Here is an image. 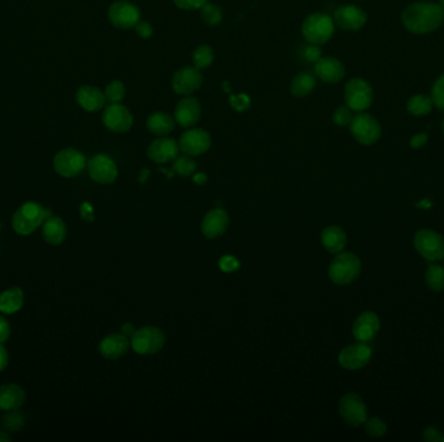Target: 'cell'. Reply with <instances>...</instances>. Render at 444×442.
<instances>
[{
  "label": "cell",
  "mask_w": 444,
  "mask_h": 442,
  "mask_svg": "<svg viewBox=\"0 0 444 442\" xmlns=\"http://www.w3.org/2000/svg\"><path fill=\"white\" fill-rule=\"evenodd\" d=\"M372 347L364 341H358L356 344H351L342 349L339 353V365L348 371H356L370 362Z\"/></svg>",
  "instance_id": "4fadbf2b"
},
{
  "label": "cell",
  "mask_w": 444,
  "mask_h": 442,
  "mask_svg": "<svg viewBox=\"0 0 444 442\" xmlns=\"http://www.w3.org/2000/svg\"><path fill=\"white\" fill-rule=\"evenodd\" d=\"M239 261L237 260L234 256H225V257H222L220 262H219V266H220V269L222 271H225V272H232V271H235V270L239 269Z\"/></svg>",
  "instance_id": "ee69618b"
},
{
  "label": "cell",
  "mask_w": 444,
  "mask_h": 442,
  "mask_svg": "<svg viewBox=\"0 0 444 442\" xmlns=\"http://www.w3.org/2000/svg\"><path fill=\"white\" fill-rule=\"evenodd\" d=\"M46 221V208L37 202H25L13 214L12 227L19 235L28 236Z\"/></svg>",
  "instance_id": "277c9868"
},
{
  "label": "cell",
  "mask_w": 444,
  "mask_h": 442,
  "mask_svg": "<svg viewBox=\"0 0 444 442\" xmlns=\"http://www.w3.org/2000/svg\"><path fill=\"white\" fill-rule=\"evenodd\" d=\"M136 35L139 38L148 39L154 34V28L148 21H139L136 26Z\"/></svg>",
  "instance_id": "f6af8a7d"
},
{
  "label": "cell",
  "mask_w": 444,
  "mask_h": 442,
  "mask_svg": "<svg viewBox=\"0 0 444 442\" xmlns=\"http://www.w3.org/2000/svg\"><path fill=\"white\" fill-rule=\"evenodd\" d=\"M26 400L25 391L17 384L0 385V410H19Z\"/></svg>",
  "instance_id": "d4e9b609"
},
{
  "label": "cell",
  "mask_w": 444,
  "mask_h": 442,
  "mask_svg": "<svg viewBox=\"0 0 444 442\" xmlns=\"http://www.w3.org/2000/svg\"><path fill=\"white\" fill-rule=\"evenodd\" d=\"M439 6L444 10V0H439Z\"/></svg>",
  "instance_id": "6f0895ef"
},
{
  "label": "cell",
  "mask_w": 444,
  "mask_h": 442,
  "mask_svg": "<svg viewBox=\"0 0 444 442\" xmlns=\"http://www.w3.org/2000/svg\"><path fill=\"white\" fill-rule=\"evenodd\" d=\"M209 0H173L177 8L184 10H199Z\"/></svg>",
  "instance_id": "7bdbcfd3"
},
{
  "label": "cell",
  "mask_w": 444,
  "mask_h": 442,
  "mask_svg": "<svg viewBox=\"0 0 444 442\" xmlns=\"http://www.w3.org/2000/svg\"><path fill=\"white\" fill-rule=\"evenodd\" d=\"M354 110L349 109L347 106H340L334 110L333 113V122L334 125L338 126V127H344V126H349L352 118H354Z\"/></svg>",
  "instance_id": "f35d334b"
},
{
  "label": "cell",
  "mask_w": 444,
  "mask_h": 442,
  "mask_svg": "<svg viewBox=\"0 0 444 442\" xmlns=\"http://www.w3.org/2000/svg\"><path fill=\"white\" fill-rule=\"evenodd\" d=\"M203 85V76L200 69L184 67L178 69L172 77V88L178 95L189 97L196 92Z\"/></svg>",
  "instance_id": "5bb4252c"
},
{
  "label": "cell",
  "mask_w": 444,
  "mask_h": 442,
  "mask_svg": "<svg viewBox=\"0 0 444 442\" xmlns=\"http://www.w3.org/2000/svg\"><path fill=\"white\" fill-rule=\"evenodd\" d=\"M130 345L141 356H152L164 347V332L154 326L139 328L132 336Z\"/></svg>",
  "instance_id": "8992f818"
},
{
  "label": "cell",
  "mask_w": 444,
  "mask_h": 442,
  "mask_svg": "<svg viewBox=\"0 0 444 442\" xmlns=\"http://www.w3.org/2000/svg\"><path fill=\"white\" fill-rule=\"evenodd\" d=\"M180 154V145L166 136L154 139L147 148V157L156 164H166L175 160Z\"/></svg>",
  "instance_id": "d6986e66"
},
{
  "label": "cell",
  "mask_w": 444,
  "mask_h": 442,
  "mask_svg": "<svg viewBox=\"0 0 444 442\" xmlns=\"http://www.w3.org/2000/svg\"><path fill=\"white\" fill-rule=\"evenodd\" d=\"M426 286L434 292L444 289V268L439 265H430L425 274Z\"/></svg>",
  "instance_id": "d6a6232c"
},
{
  "label": "cell",
  "mask_w": 444,
  "mask_h": 442,
  "mask_svg": "<svg viewBox=\"0 0 444 442\" xmlns=\"http://www.w3.org/2000/svg\"><path fill=\"white\" fill-rule=\"evenodd\" d=\"M150 173H151V172H150V170H148V169H143V170H142V172H141V173H139V177H138V181H139V182L141 183H145V181H147V178H148V177H150Z\"/></svg>",
  "instance_id": "db71d44e"
},
{
  "label": "cell",
  "mask_w": 444,
  "mask_h": 442,
  "mask_svg": "<svg viewBox=\"0 0 444 442\" xmlns=\"http://www.w3.org/2000/svg\"><path fill=\"white\" fill-rule=\"evenodd\" d=\"M104 95L109 103H121L125 99V85L121 81H112L106 85Z\"/></svg>",
  "instance_id": "8d00e7d4"
},
{
  "label": "cell",
  "mask_w": 444,
  "mask_h": 442,
  "mask_svg": "<svg viewBox=\"0 0 444 442\" xmlns=\"http://www.w3.org/2000/svg\"><path fill=\"white\" fill-rule=\"evenodd\" d=\"M24 305V292L19 287L4 290L0 295V311L3 314H15Z\"/></svg>",
  "instance_id": "f546056e"
},
{
  "label": "cell",
  "mask_w": 444,
  "mask_h": 442,
  "mask_svg": "<svg viewBox=\"0 0 444 442\" xmlns=\"http://www.w3.org/2000/svg\"><path fill=\"white\" fill-rule=\"evenodd\" d=\"M173 172L181 177H191L196 172V163L191 158V156L184 154V156H178L174 160Z\"/></svg>",
  "instance_id": "d590c367"
},
{
  "label": "cell",
  "mask_w": 444,
  "mask_h": 442,
  "mask_svg": "<svg viewBox=\"0 0 444 442\" xmlns=\"http://www.w3.org/2000/svg\"><path fill=\"white\" fill-rule=\"evenodd\" d=\"M222 87H223V90H225L226 92L232 94V92H230V86H229V81H223V85H222Z\"/></svg>",
  "instance_id": "9f6ffc18"
},
{
  "label": "cell",
  "mask_w": 444,
  "mask_h": 442,
  "mask_svg": "<svg viewBox=\"0 0 444 442\" xmlns=\"http://www.w3.org/2000/svg\"><path fill=\"white\" fill-rule=\"evenodd\" d=\"M301 56L309 64H316L319 58H322V51L317 44L309 43L308 46H306L301 51Z\"/></svg>",
  "instance_id": "b9f144b4"
},
{
  "label": "cell",
  "mask_w": 444,
  "mask_h": 442,
  "mask_svg": "<svg viewBox=\"0 0 444 442\" xmlns=\"http://www.w3.org/2000/svg\"><path fill=\"white\" fill-rule=\"evenodd\" d=\"M316 85V74L310 72H301L291 81V95L295 97H307L313 92Z\"/></svg>",
  "instance_id": "f1b7e54d"
},
{
  "label": "cell",
  "mask_w": 444,
  "mask_h": 442,
  "mask_svg": "<svg viewBox=\"0 0 444 442\" xmlns=\"http://www.w3.org/2000/svg\"><path fill=\"white\" fill-rule=\"evenodd\" d=\"M361 261L351 252H340L328 266V278L337 286H347L358 278Z\"/></svg>",
  "instance_id": "3957f363"
},
{
  "label": "cell",
  "mask_w": 444,
  "mask_h": 442,
  "mask_svg": "<svg viewBox=\"0 0 444 442\" xmlns=\"http://www.w3.org/2000/svg\"><path fill=\"white\" fill-rule=\"evenodd\" d=\"M442 127H443V133H444V120H443V125H442Z\"/></svg>",
  "instance_id": "680465c9"
},
{
  "label": "cell",
  "mask_w": 444,
  "mask_h": 442,
  "mask_svg": "<svg viewBox=\"0 0 444 442\" xmlns=\"http://www.w3.org/2000/svg\"><path fill=\"white\" fill-rule=\"evenodd\" d=\"M202 106L196 97H184L178 101L174 109V120L184 129H191L200 121Z\"/></svg>",
  "instance_id": "ac0fdd59"
},
{
  "label": "cell",
  "mask_w": 444,
  "mask_h": 442,
  "mask_svg": "<svg viewBox=\"0 0 444 442\" xmlns=\"http://www.w3.org/2000/svg\"><path fill=\"white\" fill-rule=\"evenodd\" d=\"M1 424L8 432H19L25 425V415L17 410H10L1 418Z\"/></svg>",
  "instance_id": "e575fe53"
},
{
  "label": "cell",
  "mask_w": 444,
  "mask_h": 442,
  "mask_svg": "<svg viewBox=\"0 0 444 442\" xmlns=\"http://www.w3.org/2000/svg\"><path fill=\"white\" fill-rule=\"evenodd\" d=\"M87 170L91 179L100 184H111L116 181L118 175L116 163L106 154H97L90 158Z\"/></svg>",
  "instance_id": "2e32d148"
},
{
  "label": "cell",
  "mask_w": 444,
  "mask_h": 442,
  "mask_svg": "<svg viewBox=\"0 0 444 442\" xmlns=\"http://www.w3.org/2000/svg\"><path fill=\"white\" fill-rule=\"evenodd\" d=\"M191 60H193V67L198 69L211 67L214 61V51L208 44H200L193 49Z\"/></svg>",
  "instance_id": "1f68e13d"
},
{
  "label": "cell",
  "mask_w": 444,
  "mask_h": 442,
  "mask_svg": "<svg viewBox=\"0 0 444 442\" xmlns=\"http://www.w3.org/2000/svg\"><path fill=\"white\" fill-rule=\"evenodd\" d=\"M433 106H434V103H433L431 97H426L422 94L411 97L406 103L408 112L411 115H417V117L429 115L433 110Z\"/></svg>",
  "instance_id": "4dcf8cb0"
},
{
  "label": "cell",
  "mask_w": 444,
  "mask_h": 442,
  "mask_svg": "<svg viewBox=\"0 0 444 442\" xmlns=\"http://www.w3.org/2000/svg\"><path fill=\"white\" fill-rule=\"evenodd\" d=\"M444 21V10L435 3H415L402 13V22L409 33L424 35L438 29Z\"/></svg>",
  "instance_id": "6da1fadb"
},
{
  "label": "cell",
  "mask_w": 444,
  "mask_h": 442,
  "mask_svg": "<svg viewBox=\"0 0 444 442\" xmlns=\"http://www.w3.org/2000/svg\"><path fill=\"white\" fill-rule=\"evenodd\" d=\"M102 121L106 129L116 134L127 133L134 124L132 112L120 103H111L109 106H104Z\"/></svg>",
  "instance_id": "8fae6325"
},
{
  "label": "cell",
  "mask_w": 444,
  "mask_h": 442,
  "mask_svg": "<svg viewBox=\"0 0 444 442\" xmlns=\"http://www.w3.org/2000/svg\"><path fill=\"white\" fill-rule=\"evenodd\" d=\"M174 117L166 112H154L148 115L145 121L147 130L156 136H166L171 134L175 127Z\"/></svg>",
  "instance_id": "484cf974"
},
{
  "label": "cell",
  "mask_w": 444,
  "mask_h": 442,
  "mask_svg": "<svg viewBox=\"0 0 444 442\" xmlns=\"http://www.w3.org/2000/svg\"><path fill=\"white\" fill-rule=\"evenodd\" d=\"M86 157L74 148H65L60 151L54 158L55 172L64 178H74L86 167Z\"/></svg>",
  "instance_id": "30bf717a"
},
{
  "label": "cell",
  "mask_w": 444,
  "mask_h": 442,
  "mask_svg": "<svg viewBox=\"0 0 444 442\" xmlns=\"http://www.w3.org/2000/svg\"><path fill=\"white\" fill-rule=\"evenodd\" d=\"M8 361H10V356L6 346L0 344V373L8 366Z\"/></svg>",
  "instance_id": "f907efd6"
},
{
  "label": "cell",
  "mask_w": 444,
  "mask_h": 442,
  "mask_svg": "<svg viewBox=\"0 0 444 442\" xmlns=\"http://www.w3.org/2000/svg\"><path fill=\"white\" fill-rule=\"evenodd\" d=\"M430 97L438 109L444 110V74L435 81Z\"/></svg>",
  "instance_id": "60d3db41"
},
{
  "label": "cell",
  "mask_w": 444,
  "mask_h": 442,
  "mask_svg": "<svg viewBox=\"0 0 444 442\" xmlns=\"http://www.w3.org/2000/svg\"><path fill=\"white\" fill-rule=\"evenodd\" d=\"M229 214L223 209H213L205 214L202 221V232L207 239H217L223 235L229 227Z\"/></svg>",
  "instance_id": "44dd1931"
},
{
  "label": "cell",
  "mask_w": 444,
  "mask_h": 442,
  "mask_svg": "<svg viewBox=\"0 0 444 442\" xmlns=\"http://www.w3.org/2000/svg\"><path fill=\"white\" fill-rule=\"evenodd\" d=\"M193 182L196 183V184H199V186H203L208 181V177H207V174L204 173H198L193 174Z\"/></svg>",
  "instance_id": "f5cc1de1"
},
{
  "label": "cell",
  "mask_w": 444,
  "mask_h": 442,
  "mask_svg": "<svg viewBox=\"0 0 444 442\" xmlns=\"http://www.w3.org/2000/svg\"><path fill=\"white\" fill-rule=\"evenodd\" d=\"M381 328V320L376 313L373 311H364L360 314L352 327V335L358 341L367 343L373 340L379 332Z\"/></svg>",
  "instance_id": "7402d4cb"
},
{
  "label": "cell",
  "mask_w": 444,
  "mask_h": 442,
  "mask_svg": "<svg viewBox=\"0 0 444 442\" xmlns=\"http://www.w3.org/2000/svg\"><path fill=\"white\" fill-rule=\"evenodd\" d=\"M442 441H444V437H443V440H442Z\"/></svg>",
  "instance_id": "91938a15"
},
{
  "label": "cell",
  "mask_w": 444,
  "mask_h": 442,
  "mask_svg": "<svg viewBox=\"0 0 444 442\" xmlns=\"http://www.w3.org/2000/svg\"><path fill=\"white\" fill-rule=\"evenodd\" d=\"M121 329H122V335H125L126 337H132L136 334V329L132 323H125Z\"/></svg>",
  "instance_id": "816d5d0a"
},
{
  "label": "cell",
  "mask_w": 444,
  "mask_h": 442,
  "mask_svg": "<svg viewBox=\"0 0 444 442\" xmlns=\"http://www.w3.org/2000/svg\"><path fill=\"white\" fill-rule=\"evenodd\" d=\"M413 244L418 254L427 261H441L444 259V239L442 235L433 230L417 231Z\"/></svg>",
  "instance_id": "ba28073f"
},
{
  "label": "cell",
  "mask_w": 444,
  "mask_h": 442,
  "mask_svg": "<svg viewBox=\"0 0 444 442\" xmlns=\"http://www.w3.org/2000/svg\"><path fill=\"white\" fill-rule=\"evenodd\" d=\"M229 104L237 112H246L251 108V97L247 94H230L229 95Z\"/></svg>",
  "instance_id": "ab89813d"
},
{
  "label": "cell",
  "mask_w": 444,
  "mask_h": 442,
  "mask_svg": "<svg viewBox=\"0 0 444 442\" xmlns=\"http://www.w3.org/2000/svg\"><path fill=\"white\" fill-rule=\"evenodd\" d=\"M427 140H429V136H427V134H426V133H421V134H415V136H412V139H411L409 145H411L412 148L418 149V148L424 147V145L427 143Z\"/></svg>",
  "instance_id": "c3c4849f"
},
{
  "label": "cell",
  "mask_w": 444,
  "mask_h": 442,
  "mask_svg": "<svg viewBox=\"0 0 444 442\" xmlns=\"http://www.w3.org/2000/svg\"><path fill=\"white\" fill-rule=\"evenodd\" d=\"M130 343L122 334H111L104 337L99 344V353L109 361H116L129 352Z\"/></svg>",
  "instance_id": "cb8c5ba5"
},
{
  "label": "cell",
  "mask_w": 444,
  "mask_h": 442,
  "mask_svg": "<svg viewBox=\"0 0 444 442\" xmlns=\"http://www.w3.org/2000/svg\"><path fill=\"white\" fill-rule=\"evenodd\" d=\"M76 101L86 112H97L106 106V95L97 87L85 85L76 92Z\"/></svg>",
  "instance_id": "603a6c76"
},
{
  "label": "cell",
  "mask_w": 444,
  "mask_h": 442,
  "mask_svg": "<svg viewBox=\"0 0 444 442\" xmlns=\"http://www.w3.org/2000/svg\"><path fill=\"white\" fill-rule=\"evenodd\" d=\"M321 241L325 249L333 254H338L347 245V235L338 226H330L322 231Z\"/></svg>",
  "instance_id": "4316f807"
},
{
  "label": "cell",
  "mask_w": 444,
  "mask_h": 442,
  "mask_svg": "<svg viewBox=\"0 0 444 442\" xmlns=\"http://www.w3.org/2000/svg\"><path fill=\"white\" fill-rule=\"evenodd\" d=\"M365 431L372 437H382L387 432V425L382 419L373 416L365 420Z\"/></svg>",
  "instance_id": "74e56055"
},
{
  "label": "cell",
  "mask_w": 444,
  "mask_h": 442,
  "mask_svg": "<svg viewBox=\"0 0 444 442\" xmlns=\"http://www.w3.org/2000/svg\"><path fill=\"white\" fill-rule=\"evenodd\" d=\"M339 414L344 423L358 427L367 419V404L356 393L344 394L339 401Z\"/></svg>",
  "instance_id": "7c38bea8"
},
{
  "label": "cell",
  "mask_w": 444,
  "mask_h": 442,
  "mask_svg": "<svg viewBox=\"0 0 444 442\" xmlns=\"http://www.w3.org/2000/svg\"><path fill=\"white\" fill-rule=\"evenodd\" d=\"M68 234V229L65 226V222L58 217H51L49 220L43 222V229L42 235L46 243L51 245H58L65 240Z\"/></svg>",
  "instance_id": "83f0119b"
},
{
  "label": "cell",
  "mask_w": 444,
  "mask_h": 442,
  "mask_svg": "<svg viewBox=\"0 0 444 442\" xmlns=\"http://www.w3.org/2000/svg\"><path fill=\"white\" fill-rule=\"evenodd\" d=\"M180 149L189 156H200L209 151L212 145V138L208 131L203 129L191 127L180 138Z\"/></svg>",
  "instance_id": "9a60e30c"
},
{
  "label": "cell",
  "mask_w": 444,
  "mask_h": 442,
  "mask_svg": "<svg viewBox=\"0 0 444 442\" xmlns=\"http://www.w3.org/2000/svg\"><path fill=\"white\" fill-rule=\"evenodd\" d=\"M315 74L322 82L328 85H335L346 76V67L338 58L326 56L319 58L315 64Z\"/></svg>",
  "instance_id": "ffe728a7"
},
{
  "label": "cell",
  "mask_w": 444,
  "mask_h": 442,
  "mask_svg": "<svg viewBox=\"0 0 444 442\" xmlns=\"http://www.w3.org/2000/svg\"><path fill=\"white\" fill-rule=\"evenodd\" d=\"M200 17L208 26H217L222 21V10L217 4L207 3L200 8Z\"/></svg>",
  "instance_id": "836d02e7"
},
{
  "label": "cell",
  "mask_w": 444,
  "mask_h": 442,
  "mask_svg": "<svg viewBox=\"0 0 444 442\" xmlns=\"http://www.w3.org/2000/svg\"><path fill=\"white\" fill-rule=\"evenodd\" d=\"M8 441H10V436L8 431H6V429H0V442Z\"/></svg>",
  "instance_id": "11a10c76"
},
{
  "label": "cell",
  "mask_w": 444,
  "mask_h": 442,
  "mask_svg": "<svg viewBox=\"0 0 444 442\" xmlns=\"http://www.w3.org/2000/svg\"><path fill=\"white\" fill-rule=\"evenodd\" d=\"M10 336V326L8 320L0 316V344H4Z\"/></svg>",
  "instance_id": "7dc6e473"
},
{
  "label": "cell",
  "mask_w": 444,
  "mask_h": 442,
  "mask_svg": "<svg viewBox=\"0 0 444 442\" xmlns=\"http://www.w3.org/2000/svg\"><path fill=\"white\" fill-rule=\"evenodd\" d=\"M334 22L340 29L346 31H358L365 26L367 15L358 6H342L334 12Z\"/></svg>",
  "instance_id": "e0dca14e"
},
{
  "label": "cell",
  "mask_w": 444,
  "mask_h": 442,
  "mask_svg": "<svg viewBox=\"0 0 444 442\" xmlns=\"http://www.w3.org/2000/svg\"><path fill=\"white\" fill-rule=\"evenodd\" d=\"M422 439L427 442H439L443 440V436H442V433H441V431H439L438 428H435V427H427V428L424 429Z\"/></svg>",
  "instance_id": "bcb514c9"
},
{
  "label": "cell",
  "mask_w": 444,
  "mask_h": 442,
  "mask_svg": "<svg viewBox=\"0 0 444 442\" xmlns=\"http://www.w3.org/2000/svg\"><path fill=\"white\" fill-rule=\"evenodd\" d=\"M335 31V22L326 13L315 12L306 17L301 24V34L304 39L312 43L322 46L328 43Z\"/></svg>",
  "instance_id": "7a4b0ae2"
},
{
  "label": "cell",
  "mask_w": 444,
  "mask_h": 442,
  "mask_svg": "<svg viewBox=\"0 0 444 442\" xmlns=\"http://www.w3.org/2000/svg\"><path fill=\"white\" fill-rule=\"evenodd\" d=\"M349 131L355 140L363 145H376L382 134L379 122L373 115L364 112H358V115H354L349 124Z\"/></svg>",
  "instance_id": "52a82bcc"
},
{
  "label": "cell",
  "mask_w": 444,
  "mask_h": 442,
  "mask_svg": "<svg viewBox=\"0 0 444 442\" xmlns=\"http://www.w3.org/2000/svg\"><path fill=\"white\" fill-rule=\"evenodd\" d=\"M108 19L117 29H133L141 21V10L129 0H117L108 8Z\"/></svg>",
  "instance_id": "9c48e42d"
},
{
  "label": "cell",
  "mask_w": 444,
  "mask_h": 442,
  "mask_svg": "<svg viewBox=\"0 0 444 442\" xmlns=\"http://www.w3.org/2000/svg\"><path fill=\"white\" fill-rule=\"evenodd\" d=\"M79 212H81V217L87 222L94 221V208L88 204V202H84L79 208Z\"/></svg>",
  "instance_id": "681fc988"
},
{
  "label": "cell",
  "mask_w": 444,
  "mask_h": 442,
  "mask_svg": "<svg viewBox=\"0 0 444 442\" xmlns=\"http://www.w3.org/2000/svg\"><path fill=\"white\" fill-rule=\"evenodd\" d=\"M373 88L363 78H352L344 86V103L354 112H365L373 104Z\"/></svg>",
  "instance_id": "5b68a950"
}]
</instances>
